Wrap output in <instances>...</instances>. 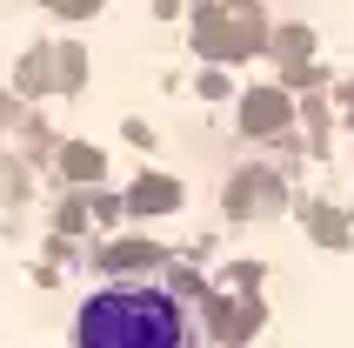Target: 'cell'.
Here are the masks:
<instances>
[{
	"label": "cell",
	"instance_id": "cell-1",
	"mask_svg": "<svg viewBox=\"0 0 354 348\" xmlns=\"http://www.w3.org/2000/svg\"><path fill=\"white\" fill-rule=\"evenodd\" d=\"M74 348H194V315L160 281H100L74 308Z\"/></svg>",
	"mask_w": 354,
	"mask_h": 348
}]
</instances>
